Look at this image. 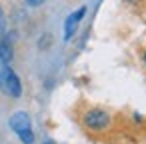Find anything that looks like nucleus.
Returning a JSON list of instances; mask_svg holds the SVG:
<instances>
[{"label":"nucleus","instance_id":"obj_1","mask_svg":"<svg viewBox=\"0 0 146 144\" xmlns=\"http://www.w3.org/2000/svg\"><path fill=\"white\" fill-rule=\"evenodd\" d=\"M8 126L22 144H34V130H32V120H30L28 112H24V110L12 112L8 118Z\"/></svg>","mask_w":146,"mask_h":144},{"label":"nucleus","instance_id":"obj_7","mask_svg":"<svg viewBox=\"0 0 146 144\" xmlns=\"http://www.w3.org/2000/svg\"><path fill=\"white\" fill-rule=\"evenodd\" d=\"M24 2L28 4V6H32V8H36V6H40V4H44L46 0H24Z\"/></svg>","mask_w":146,"mask_h":144},{"label":"nucleus","instance_id":"obj_9","mask_svg":"<svg viewBox=\"0 0 146 144\" xmlns=\"http://www.w3.org/2000/svg\"><path fill=\"white\" fill-rule=\"evenodd\" d=\"M126 2H130V4H138L140 0H126Z\"/></svg>","mask_w":146,"mask_h":144},{"label":"nucleus","instance_id":"obj_6","mask_svg":"<svg viewBox=\"0 0 146 144\" xmlns=\"http://www.w3.org/2000/svg\"><path fill=\"white\" fill-rule=\"evenodd\" d=\"M4 36H6V14L0 8V38H4Z\"/></svg>","mask_w":146,"mask_h":144},{"label":"nucleus","instance_id":"obj_8","mask_svg":"<svg viewBox=\"0 0 146 144\" xmlns=\"http://www.w3.org/2000/svg\"><path fill=\"white\" fill-rule=\"evenodd\" d=\"M142 62H144V66H146V50L142 52Z\"/></svg>","mask_w":146,"mask_h":144},{"label":"nucleus","instance_id":"obj_10","mask_svg":"<svg viewBox=\"0 0 146 144\" xmlns=\"http://www.w3.org/2000/svg\"><path fill=\"white\" fill-rule=\"evenodd\" d=\"M46 144H52V142H46Z\"/></svg>","mask_w":146,"mask_h":144},{"label":"nucleus","instance_id":"obj_2","mask_svg":"<svg viewBox=\"0 0 146 144\" xmlns=\"http://www.w3.org/2000/svg\"><path fill=\"white\" fill-rule=\"evenodd\" d=\"M0 92L10 98L22 96V80L10 68V64H0Z\"/></svg>","mask_w":146,"mask_h":144},{"label":"nucleus","instance_id":"obj_3","mask_svg":"<svg viewBox=\"0 0 146 144\" xmlns=\"http://www.w3.org/2000/svg\"><path fill=\"white\" fill-rule=\"evenodd\" d=\"M82 124L90 130V132H104L110 128L112 124V116L110 112H106L104 108H88L82 114Z\"/></svg>","mask_w":146,"mask_h":144},{"label":"nucleus","instance_id":"obj_4","mask_svg":"<svg viewBox=\"0 0 146 144\" xmlns=\"http://www.w3.org/2000/svg\"><path fill=\"white\" fill-rule=\"evenodd\" d=\"M86 12H88L86 6H78L74 12H70V14L66 16V20H64V32H62V34H64V42H70V40H72V36L76 34V30H78L82 18L86 16Z\"/></svg>","mask_w":146,"mask_h":144},{"label":"nucleus","instance_id":"obj_5","mask_svg":"<svg viewBox=\"0 0 146 144\" xmlns=\"http://www.w3.org/2000/svg\"><path fill=\"white\" fill-rule=\"evenodd\" d=\"M14 34H6L0 38V64H10L14 58Z\"/></svg>","mask_w":146,"mask_h":144}]
</instances>
